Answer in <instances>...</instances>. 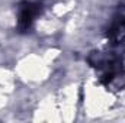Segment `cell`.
I'll list each match as a JSON object with an SVG mask.
<instances>
[{"mask_svg":"<svg viewBox=\"0 0 125 123\" xmlns=\"http://www.w3.org/2000/svg\"><path fill=\"white\" fill-rule=\"evenodd\" d=\"M39 13V6L36 3L26 1L21 6L19 10V16H18V29L21 32H25L31 28L33 19L38 16Z\"/></svg>","mask_w":125,"mask_h":123,"instance_id":"obj_1","label":"cell"}]
</instances>
